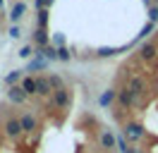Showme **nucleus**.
Here are the masks:
<instances>
[{"instance_id":"obj_1","label":"nucleus","mask_w":158,"mask_h":153,"mask_svg":"<svg viewBox=\"0 0 158 153\" xmlns=\"http://www.w3.org/2000/svg\"><path fill=\"white\" fill-rule=\"evenodd\" d=\"M127 89L132 91V96H134L137 101H141V98L148 93V81H146V76H141V74H129Z\"/></svg>"},{"instance_id":"obj_2","label":"nucleus","mask_w":158,"mask_h":153,"mask_svg":"<svg viewBox=\"0 0 158 153\" xmlns=\"http://www.w3.org/2000/svg\"><path fill=\"white\" fill-rule=\"evenodd\" d=\"M50 103H53V108H58V110H67L69 103H72L69 91H67V89H58V91H53V96H50Z\"/></svg>"},{"instance_id":"obj_3","label":"nucleus","mask_w":158,"mask_h":153,"mask_svg":"<svg viewBox=\"0 0 158 153\" xmlns=\"http://www.w3.org/2000/svg\"><path fill=\"white\" fill-rule=\"evenodd\" d=\"M144 134H146V129H144L139 122H127L125 124V139H127V141L137 143V141L144 139Z\"/></svg>"},{"instance_id":"obj_4","label":"nucleus","mask_w":158,"mask_h":153,"mask_svg":"<svg viewBox=\"0 0 158 153\" xmlns=\"http://www.w3.org/2000/svg\"><path fill=\"white\" fill-rule=\"evenodd\" d=\"M118 103H120V108H122V110H132L134 105H139V101L132 96V91H129L127 86H122V89L118 91Z\"/></svg>"},{"instance_id":"obj_5","label":"nucleus","mask_w":158,"mask_h":153,"mask_svg":"<svg viewBox=\"0 0 158 153\" xmlns=\"http://www.w3.org/2000/svg\"><path fill=\"white\" fill-rule=\"evenodd\" d=\"M22 122H19V117H10L7 122H5V136L7 139H19L22 136Z\"/></svg>"},{"instance_id":"obj_6","label":"nucleus","mask_w":158,"mask_h":153,"mask_svg":"<svg viewBox=\"0 0 158 153\" xmlns=\"http://www.w3.org/2000/svg\"><path fill=\"white\" fill-rule=\"evenodd\" d=\"M34 81H36V96H41V98L53 96V89H50L48 76H34Z\"/></svg>"},{"instance_id":"obj_7","label":"nucleus","mask_w":158,"mask_h":153,"mask_svg":"<svg viewBox=\"0 0 158 153\" xmlns=\"http://www.w3.org/2000/svg\"><path fill=\"white\" fill-rule=\"evenodd\" d=\"M19 122H22V129H24L27 134L36 132V115H34V113H24L19 117Z\"/></svg>"},{"instance_id":"obj_8","label":"nucleus","mask_w":158,"mask_h":153,"mask_svg":"<svg viewBox=\"0 0 158 153\" xmlns=\"http://www.w3.org/2000/svg\"><path fill=\"white\" fill-rule=\"evenodd\" d=\"M156 55H158V48L153 43H141V48H139V57L141 60L151 62V60H156Z\"/></svg>"},{"instance_id":"obj_9","label":"nucleus","mask_w":158,"mask_h":153,"mask_svg":"<svg viewBox=\"0 0 158 153\" xmlns=\"http://www.w3.org/2000/svg\"><path fill=\"white\" fill-rule=\"evenodd\" d=\"M101 146L108 148V151H113V148L118 146V139H115V134L110 132V129H103V132H101Z\"/></svg>"},{"instance_id":"obj_10","label":"nucleus","mask_w":158,"mask_h":153,"mask_svg":"<svg viewBox=\"0 0 158 153\" xmlns=\"http://www.w3.org/2000/svg\"><path fill=\"white\" fill-rule=\"evenodd\" d=\"M7 98H10L12 103H24V101H27V93H24V91H22V86L19 84H15V86H10V91H7Z\"/></svg>"},{"instance_id":"obj_11","label":"nucleus","mask_w":158,"mask_h":153,"mask_svg":"<svg viewBox=\"0 0 158 153\" xmlns=\"http://www.w3.org/2000/svg\"><path fill=\"white\" fill-rule=\"evenodd\" d=\"M24 12H27V5H24L22 0H19V2H15L12 10H10V22H12V24H17V22L24 17Z\"/></svg>"},{"instance_id":"obj_12","label":"nucleus","mask_w":158,"mask_h":153,"mask_svg":"<svg viewBox=\"0 0 158 153\" xmlns=\"http://www.w3.org/2000/svg\"><path fill=\"white\" fill-rule=\"evenodd\" d=\"M118 101V91H113V89H106L103 93H101V98H98V103L103 105V108H108V105H113Z\"/></svg>"},{"instance_id":"obj_13","label":"nucleus","mask_w":158,"mask_h":153,"mask_svg":"<svg viewBox=\"0 0 158 153\" xmlns=\"http://www.w3.org/2000/svg\"><path fill=\"white\" fill-rule=\"evenodd\" d=\"M34 43H36V48H46V46H50L46 29H36V31H34Z\"/></svg>"},{"instance_id":"obj_14","label":"nucleus","mask_w":158,"mask_h":153,"mask_svg":"<svg viewBox=\"0 0 158 153\" xmlns=\"http://www.w3.org/2000/svg\"><path fill=\"white\" fill-rule=\"evenodd\" d=\"M129 46H122V48H108V46H103V48H98L96 50V55L98 57H113V55H120L122 50H127Z\"/></svg>"},{"instance_id":"obj_15","label":"nucleus","mask_w":158,"mask_h":153,"mask_svg":"<svg viewBox=\"0 0 158 153\" xmlns=\"http://www.w3.org/2000/svg\"><path fill=\"white\" fill-rule=\"evenodd\" d=\"M19 86H22V91H24L27 96L36 93V81H34V76H24V79L19 81Z\"/></svg>"},{"instance_id":"obj_16","label":"nucleus","mask_w":158,"mask_h":153,"mask_svg":"<svg viewBox=\"0 0 158 153\" xmlns=\"http://www.w3.org/2000/svg\"><path fill=\"white\" fill-rule=\"evenodd\" d=\"M46 67H48V60L46 57H36V60H31L29 65H27V72H41Z\"/></svg>"},{"instance_id":"obj_17","label":"nucleus","mask_w":158,"mask_h":153,"mask_svg":"<svg viewBox=\"0 0 158 153\" xmlns=\"http://www.w3.org/2000/svg\"><path fill=\"white\" fill-rule=\"evenodd\" d=\"M22 79H24V72H22V69H12L10 74L5 76V81H7V84H10V86H15V84H19Z\"/></svg>"},{"instance_id":"obj_18","label":"nucleus","mask_w":158,"mask_h":153,"mask_svg":"<svg viewBox=\"0 0 158 153\" xmlns=\"http://www.w3.org/2000/svg\"><path fill=\"white\" fill-rule=\"evenodd\" d=\"M48 81H50V89H53V91L65 89V84H62V76H60V74H48Z\"/></svg>"},{"instance_id":"obj_19","label":"nucleus","mask_w":158,"mask_h":153,"mask_svg":"<svg viewBox=\"0 0 158 153\" xmlns=\"http://www.w3.org/2000/svg\"><path fill=\"white\" fill-rule=\"evenodd\" d=\"M36 24H39V29H46V24H48V10H39Z\"/></svg>"},{"instance_id":"obj_20","label":"nucleus","mask_w":158,"mask_h":153,"mask_svg":"<svg viewBox=\"0 0 158 153\" xmlns=\"http://www.w3.org/2000/svg\"><path fill=\"white\" fill-rule=\"evenodd\" d=\"M153 31H156V24H153V22H146V24H144V29L139 31V38H148Z\"/></svg>"},{"instance_id":"obj_21","label":"nucleus","mask_w":158,"mask_h":153,"mask_svg":"<svg viewBox=\"0 0 158 153\" xmlns=\"http://www.w3.org/2000/svg\"><path fill=\"white\" fill-rule=\"evenodd\" d=\"M69 57H72V53H69V48H58V60L60 62H69Z\"/></svg>"},{"instance_id":"obj_22","label":"nucleus","mask_w":158,"mask_h":153,"mask_svg":"<svg viewBox=\"0 0 158 153\" xmlns=\"http://www.w3.org/2000/svg\"><path fill=\"white\" fill-rule=\"evenodd\" d=\"M115 139H118V151H120V153H127V151H129L127 139H125V136H115Z\"/></svg>"},{"instance_id":"obj_23","label":"nucleus","mask_w":158,"mask_h":153,"mask_svg":"<svg viewBox=\"0 0 158 153\" xmlns=\"http://www.w3.org/2000/svg\"><path fill=\"white\" fill-rule=\"evenodd\" d=\"M148 22H153V24L158 22V5H151V7H148Z\"/></svg>"},{"instance_id":"obj_24","label":"nucleus","mask_w":158,"mask_h":153,"mask_svg":"<svg viewBox=\"0 0 158 153\" xmlns=\"http://www.w3.org/2000/svg\"><path fill=\"white\" fill-rule=\"evenodd\" d=\"M55 0H36V10H48Z\"/></svg>"},{"instance_id":"obj_25","label":"nucleus","mask_w":158,"mask_h":153,"mask_svg":"<svg viewBox=\"0 0 158 153\" xmlns=\"http://www.w3.org/2000/svg\"><path fill=\"white\" fill-rule=\"evenodd\" d=\"M53 43H55V48H65V36H62V34H55V36H53Z\"/></svg>"},{"instance_id":"obj_26","label":"nucleus","mask_w":158,"mask_h":153,"mask_svg":"<svg viewBox=\"0 0 158 153\" xmlns=\"http://www.w3.org/2000/svg\"><path fill=\"white\" fill-rule=\"evenodd\" d=\"M10 36H12V38H19V36H22V29L17 27V24H12V27H10Z\"/></svg>"},{"instance_id":"obj_27","label":"nucleus","mask_w":158,"mask_h":153,"mask_svg":"<svg viewBox=\"0 0 158 153\" xmlns=\"http://www.w3.org/2000/svg\"><path fill=\"white\" fill-rule=\"evenodd\" d=\"M31 53H34V48H31V46H24L19 50V57H31Z\"/></svg>"},{"instance_id":"obj_28","label":"nucleus","mask_w":158,"mask_h":153,"mask_svg":"<svg viewBox=\"0 0 158 153\" xmlns=\"http://www.w3.org/2000/svg\"><path fill=\"white\" fill-rule=\"evenodd\" d=\"M127 153H141V151H139V148H129Z\"/></svg>"},{"instance_id":"obj_29","label":"nucleus","mask_w":158,"mask_h":153,"mask_svg":"<svg viewBox=\"0 0 158 153\" xmlns=\"http://www.w3.org/2000/svg\"><path fill=\"white\" fill-rule=\"evenodd\" d=\"M2 5H5V0H0V7H2Z\"/></svg>"},{"instance_id":"obj_30","label":"nucleus","mask_w":158,"mask_h":153,"mask_svg":"<svg viewBox=\"0 0 158 153\" xmlns=\"http://www.w3.org/2000/svg\"><path fill=\"white\" fill-rule=\"evenodd\" d=\"M153 2H158V0H153Z\"/></svg>"}]
</instances>
